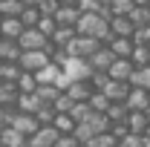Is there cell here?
<instances>
[{
	"label": "cell",
	"instance_id": "16",
	"mask_svg": "<svg viewBox=\"0 0 150 147\" xmlns=\"http://www.w3.org/2000/svg\"><path fill=\"white\" fill-rule=\"evenodd\" d=\"M110 29L112 35H124V37H133V32H136V23H133L127 15H112L110 20Z\"/></svg>",
	"mask_w": 150,
	"mask_h": 147
},
{
	"label": "cell",
	"instance_id": "39",
	"mask_svg": "<svg viewBox=\"0 0 150 147\" xmlns=\"http://www.w3.org/2000/svg\"><path fill=\"white\" fill-rule=\"evenodd\" d=\"M90 84H93L95 90H104V87L110 84V72H104V69H95V72L90 75Z\"/></svg>",
	"mask_w": 150,
	"mask_h": 147
},
{
	"label": "cell",
	"instance_id": "28",
	"mask_svg": "<svg viewBox=\"0 0 150 147\" xmlns=\"http://www.w3.org/2000/svg\"><path fill=\"white\" fill-rule=\"evenodd\" d=\"M130 58H133L136 66H150V43H136Z\"/></svg>",
	"mask_w": 150,
	"mask_h": 147
},
{
	"label": "cell",
	"instance_id": "34",
	"mask_svg": "<svg viewBox=\"0 0 150 147\" xmlns=\"http://www.w3.org/2000/svg\"><path fill=\"white\" fill-rule=\"evenodd\" d=\"M90 144H93V147H118L121 141L112 136V130H107V133H98V136H95Z\"/></svg>",
	"mask_w": 150,
	"mask_h": 147
},
{
	"label": "cell",
	"instance_id": "22",
	"mask_svg": "<svg viewBox=\"0 0 150 147\" xmlns=\"http://www.w3.org/2000/svg\"><path fill=\"white\" fill-rule=\"evenodd\" d=\"M127 18H130L136 26H150V6H144V3H136V6H133V12L127 15Z\"/></svg>",
	"mask_w": 150,
	"mask_h": 147
},
{
	"label": "cell",
	"instance_id": "45",
	"mask_svg": "<svg viewBox=\"0 0 150 147\" xmlns=\"http://www.w3.org/2000/svg\"><path fill=\"white\" fill-rule=\"evenodd\" d=\"M133 40H136V43H150V26H136Z\"/></svg>",
	"mask_w": 150,
	"mask_h": 147
},
{
	"label": "cell",
	"instance_id": "18",
	"mask_svg": "<svg viewBox=\"0 0 150 147\" xmlns=\"http://www.w3.org/2000/svg\"><path fill=\"white\" fill-rule=\"evenodd\" d=\"M23 29H26V26H23L20 18H3V23H0V35L3 37H15V40H18V37L23 35Z\"/></svg>",
	"mask_w": 150,
	"mask_h": 147
},
{
	"label": "cell",
	"instance_id": "40",
	"mask_svg": "<svg viewBox=\"0 0 150 147\" xmlns=\"http://www.w3.org/2000/svg\"><path fill=\"white\" fill-rule=\"evenodd\" d=\"M121 144H124V147H144V144H147V133H144V136H142V133H130Z\"/></svg>",
	"mask_w": 150,
	"mask_h": 147
},
{
	"label": "cell",
	"instance_id": "20",
	"mask_svg": "<svg viewBox=\"0 0 150 147\" xmlns=\"http://www.w3.org/2000/svg\"><path fill=\"white\" fill-rule=\"evenodd\" d=\"M75 35H78V29H75V26H61V23H58L55 35H52V43H55V46H61V49H67V46L72 43Z\"/></svg>",
	"mask_w": 150,
	"mask_h": 147
},
{
	"label": "cell",
	"instance_id": "55",
	"mask_svg": "<svg viewBox=\"0 0 150 147\" xmlns=\"http://www.w3.org/2000/svg\"><path fill=\"white\" fill-rule=\"evenodd\" d=\"M147 112H150V110H147Z\"/></svg>",
	"mask_w": 150,
	"mask_h": 147
},
{
	"label": "cell",
	"instance_id": "31",
	"mask_svg": "<svg viewBox=\"0 0 150 147\" xmlns=\"http://www.w3.org/2000/svg\"><path fill=\"white\" fill-rule=\"evenodd\" d=\"M61 92H64V90H61L58 84H40V87H38V95H40L46 104H55V98L61 95Z\"/></svg>",
	"mask_w": 150,
	"mask_h": 147
},
{
	"label": "cell",
	"instance_id": "50",
	"mask_svg": "<svg viewBox=\"0 0 150 147\" xmlns=\"http://www.w3.org/2000/svg\"><path fill=\"white\" fill-rule=\"evenodd\" d=\"M0 23H3V12H0Z\"/></svg>",
	"mask_w": 150,
	"mask_h": 147
},
{
	"label": "cell",
	"instance_id": "27",
	"mask_svg": "<svg viewBox=\"0 0 150 147\" xmlns=\"http://www.w3.org/2000/svg\"><path fill=\"white\" fill-rule=\"evenodd\" d=\"M90 104H93V110H95V112H107L112 101H110V95H107L104 90H95L93 95H90Z\"/></svg>",
	"mask_w": 150,
	"mask_h": 147
},
{
	"label": "cell",
	"instance_id": "26",
	"mask_svg": "<svg viewBox=\"0 0 150 147\" xmlns=\"http://www.w3.org/2000/svg\"><path fill=\"white\" fill-rule=\"evenodd\" d=\"M87 121L93 124L95 133H107V130H112V121H110V115H107V112H95V110H93V115H90Z\"/></svg>",
	"mask_w": 150,
	"mask_h": 147
},
{
	"label": "cell",
	"instance_id": "10",
	"mask_svg": "<svg viewBox=\"0 0 150 147\" xmlns=\"http://www.w3.org/2000/svg\"><path fill=\"white\" fill-rule=\"evenodd\" d=\"M67 92L72 95L75 101H90V95L95 92V87L90 84V78H78V81H72V84L67 87Z\"/></svg>",
	"mask_w": 150,
	"mask_h": 147
},
{
	"label": "cell",
	"instance_id": "51",
	"mask_svg": "<svg viewBox=\"0 0 150 147\" xmlns=\"http://www.w3.org/2000/svg\"><path fill=\"white\" fill-rule=\"evenodd\" d=\"M118 147H124V144H118Z\"/></svg>",
	"mask_w": 150,
	"mask_h": 147
},
{
	"label": "cell",
	"instance_id": "44",
	"mask_svg": "<svg viewBox=\"0 0 150 147\" xmlns=\"http://www.w3.org/2000/svg\"><path fill=\"white\" fill-rule=\"evenodd\" d=\"M112 136H115L118 141H124V139L130 136V127H127V121H115V124H112Z\"/></svg>",
	"mask_w": 150,
	"mask_h": 147
},
{
	"label": "cell",
	"instance_id": "41",
	"mask_svg": "<svg viewBox=\"0 0 150 147\" xmlns=\"http://www.w3.org/2000/svg\"><path fill=\"white\" fill-rule=\"evenodd\" d=\"M78 6H81V12H104L107 3H104V0H81Z\"/></svg>",
	"mask_w": 150,
	"mask_h": 147
},
{
	"label": "cell",
	"instance_id": "6",
	"mask_svg": "<svg viewBox=\"0 0 150 147\" xmlns=\"http://www.w3.org/2000/svg\"><path fill=\"white\" fill-rule=\"evenodd\" d=\"M12 127H18L20 133H26V136L32 139V136H35V133H38V130H40V127H43V124L38 121V115H35V112H23V110H20V112H18V118H15V124H12Z\"/></svg>",
	"mask_w": 150,
	"mask_h": 147
},
{
	"label": "cell",
	"instance_id": "13",
	"mask_svg": "<svg viewBox=\"0 0 150 147\" xmlns=\"http://www.w3.org/2000/svg\"><path fill=\"white\" fill-rule=\"evenodd\" d=\"M20 55H23V46L15 37H0V58L3 61H20Z\"/></svg>",
	"mask_w": 150,
	"mask_h": 147
},
{
	"label": "cell",
	"instance_id": "5",
	"mask_svg": "<svg viewBox=\"0 0 150 147\" xmlns=\"http://www.w3.org/2000/svg\"><path fill=\"white\" fill-rule=\"evenodd\" d=\"M81 6H75V3H61V9L55 12V20L61 26H75L78 20H81Z\"/></svg>",
	"mask_w": 150,
	"mask_h": 147
},
{
	"label": "cell",
	"instance_id": "36",
	"mask_svg": "<svg viewBox=\"0 0 150 147\" xmlns=\"http://www.w3.org/2000/svg\"><path fill=\"white\" fill-rule=\"evenodd\" d=\"M112 9V15H130L133 6H136V0H107Z\"/></svg>",
	"mask_w": 150,
	"mask_h": 147
},
{
	"label": "cell",
	"instance_id": "1",
	"mask_svg": "<svg viewBox=\"0 0 150 147\" xmlns=\"http://www.w3.org/2000/svg\"><path fill=\"white\" fill-rule=\"evenodd\" d=\"M104 43L98 40V37H90V35H75L72 37V43L67 46V52L72 58H93L98 49H101Z\"/></svg>",
	"mask_w": 150,
	"mask_h": 147
},
{
	"label": "cell",
	"instance_id": "30",
	"mask_svg": "<svg viewBox=\"0 0 150 147\" xmlns=\"http://www.w3.org/2000/svg\"><path fill=\"white\" fill-rule=\"evenodd\" d=\"M69 115H72L75 121H87V118L93 115V104H90V101H75V107L69 110Z\"/></svg>",
	"mask_w": 150,
	"mask_h": 147
},
{
	"label": "cell",
	"instance_id": "4",
	"mask_svg": "<svg viewBox=\"0 0 150 147\" xmlns=\"http://www.w3.org/2000/svg\"><path fill=\"white\" fill-rule=\"evenodd\" d=\"M58 136H61V133H58L55 124H43V127L38 130V133L29 139V141H32V147H55Z\"/></svg>",
	"mask_w": 150,
	"mask_h": 147
},
{
	"label": "cell",
	"instance_id": "49",
	"mask_svg": "<svg viewBox=\"0 0 150 147\" xmlns=\"http://www.w3.org/2000/svg\"><path fill=\"white\" fill-rule=\"evenodd\" d=\"M78 147H93V144H78Z\"/></svg>",
	"mask_w": 150,
	"mask_h": 147
},
{
	"label": "cell",
	"instance_id": "21",
	"mask_svg": "<svg viewBox=\"0 0 150 147\" xmlns=\"http://www.w3.org/2000/svg\"><path fill=\"white\" fill-rule=\"evenodd\" d=\"M23 9H26L23 0H0V12H3V18H20Z\"/></svg>",
	"mask_w": 150,
	"mask_h": 147
},
{
	"label": "cell",
	"instance_id": "19",
	"mask_svg": "<svg viewBox=\"0 0 150 147\" xmlns=\"http://www.w3.org/2000/svg\"><path fill=\"white\" fill-rule=\"evenodd\" d=\"M61 75H64V66L55 64V61H49V64L38 72V81H40V84H58V78H61Z\"/></svg>",
	"mask_w": 150,
	"mask_h": 147
},
{
	"label": "cell",
	"instance_id": "43",
	"mask_svg": "<svg viewBox=\"0 0 150 147\" xmlns=\"http://www.w3.org/2000/svg\"><path fill=\"white\" fill-rule=\"evenodd\" d=\"M38 9H40L43 15H55L58 9H61V0H40V3H38Z\"/></svg>",
	"mask_w": 150,
	"mask_h": 147
},
{
	"label": "cell",
	"instance_id": "42",
	"mask_svg": "<svg viewBox=\"0 0 150 147\" xmlns=\"http://www.w3.org/2000/svg\"><path fill=\"white\" fill-rule=\"evenodd\" d=\"M78 144H81V141L75 139L72 133H61V136H58V141H55V147H78Z\"/></svg>",
	"mask_w": 150,
	"mask_h": 147
},
{
	"label": "cell",
	"instance_id": "17",
	"mask_svg": "<svg viewBox=\"0 0 150 147\" xmlns=\"http://www.w3.org/2000/svg\"><path fill=\"white\" fill-rule=\"evenodd\" d=\"M20 75H23V66H20L18 61H3V64H0V81H6V84H18Z\"/></svg>",
	"mask_w": 150,
	"mask_h": 147
},
{
	"label": "cell",
	"instance_id": "12",
	"mask_svg": "<svg viewBox=\"0 0 150 147\" xmlns=\"http://www.w3.org/2000/svg\"><path fill=\"white\" fill-rule=\"evenodd\" d=\"M127 107H130V110H150V90L133 87L130 95H127Z\"/></svg>",
	"mask_w": 150,
	"mask_h": 147
},
{
	"label": "cell",
	"instance_id": "37",
	"mask_svg": "<svg viewBox=\"0 0 150 147\" xmlns=\"http://www.w3.org/2000/svg\"><path fill=\"white\" fill-rule=\"evenodd\" d=\"M38 29H40L43 35H49V40H52V35H55V29H58L55 15H43V18H40V23H38Z\"/></svg>",
	"mask_w": 150,
	"mask_h": 147
},
{
	"label": "cell",
	"instance_id": "8",
	"mask_svg": "<svg viewBox=\"0 0 150 147\" xmlns=\"http://www.w3.org/2000/svg\"><path fill=\"white\" fill-rule=\"evenodd\" d=\"M127 127H130V133H147L150 130V112L147 110H130V115H127Z\"/></svg>",
	"mask_w": 150,
	"mask_h": 147
},
{
	"label": "cell",
	"instance_id": "53",
	"mask_svg": "<svg viewBox=\"0 0 150 147\" xmlns=\"http://www.w3.org/2000/svg\"><path fill=\"white\" fill-rule=\"evenodd\" d=\"M0 37H3V35H0Z\"/></svg>",
	"mask_w": 150,
	"mask_h": 147
},
{
	"label": "cell",
	"instance_id": "23",
	"mask_svg": "<svg viewBox=\"0 0 150 147\" xmlns=\"http://www.w3.org/2000/svg\"><path fill=\"white\" fill-rule=\"evenodd\" d=\"M72 136L78 139V141H81V144H90V141H93L98 133L93 130V124H90V121H78V124H75V133H72Z\"/></svg>",
	"mask_w": 150,
	"mask_h": 147
},
{
	"label": "cell",
	"instance_id": "24",
	"mask_svg": "<svg viewBox=\"0 0 150 147\" xmlns=\"http://www.w3.org/2000/svg\"><path fill=\"white\" fill-rule=\"evenodd\" d=\"M38 87H40L38 72H26V69H23V75L18 78V90L20 92H38Z\"/></svg>",
	"mask_w": 150,
	"mask_h": 147
},
{
	"label": "cell",
	"instance_id": "11",
	"mask_svg": "<svg viewBox=\"0 0 150 147\" xmlns=\"http://www.w3.org/2000/svg\"><path fill=\"white\" fill-rule=\"evenodd\" d=\"M130 90H133L130 81H115V78H110V84L104 87V92L110 95V101H127Z\"/></svg>",
	"mask_w": 150,
	"mask_h": 147
},
{
	"label": "cell",
	"instance_id": "2",
	"mask_svg": "<svg viewBox=\"0 0 150 147\" xmlns=\"http://www.w3.org/2000/svg\"><path fill=\"white\" fill-rule=\"evenodd\" d=\"M49 61H52V58H49L46 49H23V55H20L18 64L26 69V72H40Z\"/></svg>",
	"mask_w": 150,
	"mask_h": 147
},
{
	"label": "cell",
	"instance_id": "52",
	"mask_svg": "<svg viewBox=\"0 0 150 147\" xmlns=\"http://www.w3.org/2000/svg\"><path fill=\"white\" fill-rule=\"evenodd\" d=\"M147 136H150V130H147Z\"/></svg>",
	"mask_w": 150,
	"mask_h": 147
},
{
	"label": "cell",
	"instance_id": "46",
	"mask_svg": "<svg viewBox=\"0 0 150 147\" xmlns=\"http://www.w3.org/2000/svg\"><path fill=\"white\" fill-rule=\"evenodd\" d=\"M23 3H26V6H38L40 0H23Z\"/></svg>",
	"mask_w": 150,
	"mask_h": 147
},
{
	"label": "cell",
	"instance_id": "14",
	"mask_svg": "<svg viewBox=\"0 0 150 147\" xmlns=\"http://www.w3.org/2000/svg\"><path fill=\"white\" fill-rule=\"evenodd\" d=\"M107 46H110V49H112L118 58H130V55H133V49H136V40H133V37H124V35H115L110 43H107Z\"/></svg>",
	"mask_w": 150,
	"mask_h": 147
},
{
	"label": "cell",
	"instance_id": "47",
	"mask_svg": "<svg viewBox=\"0 0 150 147\" xmlns=\"http://www.w3.org/2000/svg\"><path fill=\"white\" fill-rule=\"evenodd\" d=\"M61 3H75V6H78V3H81V0H61Z\"/></svg>",
	"mask_w": 150,
	"mask_h": 147
},
{
	"label": "cell",
	"instance_id": "9",
	"mask_svg": "<svg viewBox=\"0 0 150 147\" xmlns=\"http://www.w3.org/2000/svg\"><path fill=\"white\" fill-rule=\"evenodd\" d=\"M115 58H118V55H115L110 46L104 43V46H101L93 58H87V61H90V66H93V69H104V72H107V69L112 66V61H115Z\"/></svg>",
	"mask_w": 150,
	"mask_h": 147
},
{
	"label": "cell",
	"instance_id": "7",
	"mask_svg": "<svg viewBox=\"0 0 150 147\" xmlns=\"http://www.w3.org/2000/svg\"><path fill=\"white\" fill-rule=\"evenodd\" d=\"M133 69H136L133 58H115V61H112V66L107 69V72H110V78H115V81H130Z\"/></svg>",
	"mask_w": 150,
	"mask_h": 147
},
{
	"label": "cell",
	"instance_id": "29",
	"mask_svg": "<svg viewBox=\"0 0 150 147\" xmlns=\"http://www.w3.org/2000/svg\"><path fill=\"white\" fill-rule=\"evenodd\" d=\"M130 84L133 87H144V90H150V66H136L130 75Z\"/></svg>",
	"mask_w": 150,
	"mask_h": 147
},
{
	"label": "cell",
	"instance_id": "35",
	"mask_svg": "<svg viewBox=\"0 0 150 147\" xmlns=\"http://www.w3.org/2000/svg\"><path fill=\"white\" fill-rule=\"evenodd\" d=\"M35 115H38V121H40V124H55L58 110H55V104H43V107L35 112Z\"/></svg>",
	"mask_w": 150,
	"mask_h": 147
},
{
	"label": "cell",
	"instance_id": "3",
	"mask_svg": "<svg viewBox=\"0 0 150 147\" xmlns=\"http://www.w3.org/2000/svg\"><path fill=\"white\" fill-rule=\"evenodd\" d=\"M18 43L23 49H46V46H49V35H43L38 26H26L23 35L18 37Z\"/></svg>",
	"mask_w": 150,
	"mask_h": 147
},
{
	"label": "cell",
	"instance_id": "38",
	"mask_svg": "<svg viewBox=\"0 0 150 147\" xmlns=\"http://www.w3.org/2000/svg\"><path fill=\"white\" fill-rule=\"evenodd\" d=\"M72 107H75V98H72V95H69L67 90H64V92H61V95L55 98V110H58V112H69Z\"/></svg>",
	"mask_w": 150,
	"mask_h": 147
},
{
	"label": "cell",
	"instance_id": "48",
	"mask_svg": "<svg viewBox=\"0 0 150 147\" xmlns=\"http://www.w3.org/2000/svg\"><path fill=\"white\" fill-rule=\"evenodd\" d=\"M136 3H144V6H150V0H136Z\"/></svg>",
	"mask_w": 150,
	"mask_h": 147
},
{
	"label": "cell",
	"instance_id": "54",
	"mask_svg": "<svg viewBox=\"0 0 150 147\" xmlns=\"http://www.w3.org/2000/svg\"><path fill=\"white\" fill-rule=\"evenodd\" d=\"M0 147H3V144H0Z\"/></svg>",
	"mask_w": 150,
	"mask_h": 147
},
{
	"label": "cell",
	"instance_id": "33",
	"mask_svg": "<svg viewBox=\"0 0 150 147\" xmlns=\"http://www.w3.org/2000/svg\"><path fill=\"white\" fill-rule=\"evenodd\" d=\"M40 18H43V12H40L38 6H26V9H23V15H20L23 26H38V23H40Z\"/></svg>",
	"mask_w": 150,
	"mask_h": 147
},
{
	"label": "cell",
	"instance_id": "25",
	"mask_svg": "<svg viewBox=\"0 0 150 147\" xmlns=\"http://www.w3.org/2000/svg\"><path fill=\"white\" fill-rule=\"evenodd\" d=\"M107 115H110L112 124H115V121H127V115H130V107H127V101H112L110 110H107Z\"/></svg>",
	"mask_w": 150,
	"mask_h": 147
},
{
	"label": "cell",
	"instance_id": "15",
	"mask_svg": "<svg viewBox=\"0 0 150 147\" xmlns=\"http://www.w3.org/2000/svg\"><path fill=\"white\" fill-rule=\"evenodd\" d=\"M43 104H46V101H43L38 92H20L18 95V110H23V112H38Z\"/></svg>",
	"mask_w": 150,
	"mask_h": 147
},
{
	"label": "cell",
	"instance_id": "32",
	"mask_svg": "<svg viewBox=\"0 0 150 147\" xmlns=\"http://www.w3.org/2000/svg\"><path fill=\"white\" fill-rule=\"evenodd\" d=\"M75 124H78V121H75L69 112H58V115H55V127H58V133H75Z\"/></svg>",
	"mask_w": 150,
	"mask_h": 147
}]
</instances>
